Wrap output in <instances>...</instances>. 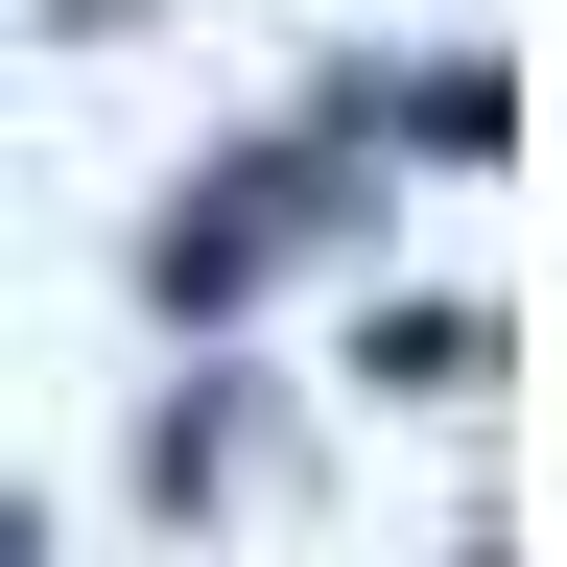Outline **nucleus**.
<instances>
[{"mask_svg": "<svg viewBox=\"0 0 567 567\" xmlns=\"http://www.w3.org/2000/svg\"><path fill=\"white\" fill-rule=\"evenodd\" d=\"M0 567H48V520H24V496H0Z\"/></svg>", "mask_w": 567, "mask_h": 567, "instance_id": "39448f33", "label": "nucleus"}, {"mask_svg": "<svg viewBox=\"0 0 567 567\" xmlns=\"http://www.w3.org/2000/svg\"><path fill=\"white\" fill-rule=\"evenodd\" d=\"M354 213H379V71H331L284 142H213V166L142 213V308H166V331H237L284 260H331V237H354Z\"/></svg>", "mask_w": 567, "mask_h": 567, "instance_id": "f257e3e1", "label": "nucleus"}, {"mask_svg": "<svg viewBox=\"0 0 567 567\" xmlns=\"http://www.w3.org/2000/svg\"><path fill=\"white\" fill-rule=\"evenodd\" d=\"M237 473H260V402H237V379H189L166 425H142V496H166V520H189V496H237Z\"/></svg>", "mask_w": 567, "mask_h": 567, "instance_id": "7ed1b4c3", "label": "nucleus"}, {"mask_svg": "<svg viewBox=\"0 0 567 567\" xmlns=\"http://www.w3.org/2000/svg\"><path fill=\"white\" fill-rule=\"evenodd\" d=\"M379 142H425V166H496V142H520V71H496V48H425V71H379Z\"/></svg>", "mask_w": 567, "mask_h": 567, "instance_id": "f03ea898", "label": "nucleus"}, {"mask_svg": "<svg viewBox=\"0 0 567 567\" xmlns=\"http://www.w3.org/2000/svg\"><path fill=\"white\" fill-rule=\"evenodd\" d=\"M354 379H425V402H450V379H496V308H379Z\"/></svg>", "mask_w": 567, "mask_h": 567, "instance_id": "20e7f679", "label": "nucleus"}]
</instances>
